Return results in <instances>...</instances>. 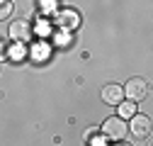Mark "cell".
<instances>
[{
  "instance_id": "cell-1",
  "label": "cell",
  "mask_w": 153,
  "mask_h": 146,
  "mask_svg": "<svg viewBox=\"0 0 153 146\" xmlns=\"http://www.w3.org/2000/svg\"><path fill=\"white\" fill-rule=\"evenodd\" d=\"M122 90H124V98H129L131 102H141L148 95V83L136 76V78H129L126 85H122Z\"/></svg>"
},
{
  "instance_id": "cell-2",
  "label": "cell",
  "mask_w": 153,
  "mask_h": 146,
  "mask_svg": "<svg viewBox=\"0 0 153 146\" xmlns=\"http://www.w3.org/2000/svg\"><path fill=\"white\" fill-rule=\"evenodd\" d=\"M126 132H129V129H126V124H124L122 117H107V119L102 122V136H107V139H112V141H122Z\"/></svg>"
},
{
  "instance_id": "cell-3",
  "label": "cell",
  "mask_w": 153,
  "mask_h": 146,
  "mask_svg": "<svg viewBox=\"0 0 153 146\" xmlns=\"http://www.w3.org/2000/svg\"><path fill=\"white\" fill-rule=\"evenodd\" d=\"M32 34H34V27H32L29 20H17V22L10 25V36H12L15 42H20V44L29 42V39H32Z\"/></svg>"
},
{
  "instance_id": "cell-4",
  "label": "cell",
  "mask_w": 153,
  "mask_h": 146,
  "mask_svg": "<svg viewBox=\"0 0 153 146\" xmlns=\"http://www.w3.org/2000/svg\"><path fill=\"white\" fill-rule=\"evenodd\" d=\"M129 132L136 136V139H146V136L151 134V119H148L146 115H134V117H131Z\"/></svg>"
},
{
  "instance_id": "cell-5",
  "label": "cell",
  "mask_w": 153,
  "mask_h": 146,
  "mask_svg": "<svg viewBox=\"0 0 153 146\" xmlns=\"http://www.w3.org/2000/svg\"><path fill=\"white\" fill-rule=\"evenodd\" d=\"M56 25L61 29H75L80 25V15L75 10H61V12H56Z\"/></svg>"
},
{
  "instance_id": "cell-6",
  "label": "cell",
  "mask_w": 153,
  "mask_h": 146,
  "mask_svg": "<svg viewBox=\"0 0 153 146\" xmlns=\"http://www.w3.org/2000/svg\"><path fill=\"white\" fill-rule=\"evenodd\" d=\"M102 102L114 105V107H117L119 102H124V90H122V85H117V83L105 85V88H102Z\"/></svg>"
},
{
  "instance_id": "cell-7",
  "label": "cell",
  "mask_w": 153,
  "mask_h": 146,
  "mask_svg": "<svg viewBox=\"0 0 153 146\" xmlns=\"http://www.w3.org/2000/svg\"><path fill=\"white\" fill-rule=\"evenodd\" d=\"M117 107H119V117L122 119H131L134 115H136V102H131V100L129 102H119Z\"/></svg>"
},
{
  "instance_id": "cell-8",
  "label": "cell",
  "mask_w": 153,
  "mask_h": 146,
  "mask_svg": "<svg viewBox=\"0 0 153 146\" xmlns=\"http://www.w3.org/2000/svg\"><path fill=\"white\" fill-rule=\"evenodd\" d=\"M7 56L12 59V61H22L25 56H27V49H25V44H20V42H15V46L7 51Z\"/></svg>"
},
{
  "instance_id": "cell-9",
  "label": "cell",
  "mask_w": 153,
  "mask_h": 146,
  "mask_svg": "<svg viewBox=\"0 0 153 146\" xmlns=\"http://www.w3.org/2000/svg\"><path fill=\"white\" fill-rule=\"evenodd\" d=\"M32 56H34L36 61H44V59L49 56V46H46V44H36L34 51H32Z\"/></svg>"
},
{
  "instance_id": "cell-10",
  "label": "cell",
  "mask_w": 153,
  "mask_h": 146,
  "mask_svg": "<svg viewBox=\"0 0 153 146\" xmlns=\"http://www.w3.org/2000/svg\"><path fill=\"white\" fill-rule=\"evenodd\" d=\"M12 15V3L10 0H0V20H7Z\"/></svg>"
},
{
  "instance_id": "cell-11",
  "label": "cell",
  "mask_w": 153,
  "mask_h": 146,
  "mask_svg": "<svg viewBox=\"0 0 153 146\" xmlns=\"http://www.w3.org/2000/svg\"><path fill=\"white\" fill-rule=\"evenodd\" d=\"M42 5H44V10H51V7L56 5V0H44V3H42Z\"/></svg>"
},
{
  "instance_id": "cell-12",
  "label": "cell",
  "mask_w": 153,
  "mask_h": 146,
  "mask_svg": "<svg viewBox=\"0 0 153 146\" xmlns=\"http://www.w3.org/2000/svg\"><path fill=\"white\" fill-rule=\"evenodd\" d=\"M36 32H39V34H42V32H49V25H42V22H39V25H36Z\"/></svg>"
},
{
  "instance_id": "cell-13",
  "label": "cell",
  "mask_w": 153,
  "mask_h": 146,
  "mask_svg": "<svg viewBox=\"0 0 153 146\" xmlns=\"http://www.w3.org/2000/svg\"><path fill=\"white\" fill-rule=\"evenodd\" d=\"M90 146H105V141L102 139H95V141H90Z\"/></svg>"
},
{
  "instance_id": "cell-14",
  "label": "cell",
  "mask_w": 153,
  "mask_h": 146,
  "mask_svg": "<svg viewBox=\"0 0 153 146\" xmlns=\"http://www.w3.org/2000/svg\"><path fill=\"white\" fill-rule=\"evenodd\" d=\"M5 51H7V49H5V44H3V42H0V59H3V56H5Z\"/></svg>"
},
{
  "instance_id": "cell-15",
  "label": "cell",
  "mask_w": 153,
  "mask_h": 146,
  "mask_svg": "<svg viewBox=\"0 0 153 146\" xmlns=\"http://www.w3.org/2000/svg\"><path fill=\"white\" fill-rule=\"evenodd\" d=\"M114 146H129V144H124V141H117V144H114Z\"/></svg>"
}]
</instances>
